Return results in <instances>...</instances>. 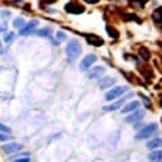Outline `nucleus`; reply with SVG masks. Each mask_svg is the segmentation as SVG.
Wrapping results in <instances>:
<instances>
[{
  "label": "nucleus",
  "instance_id": "obj_1",
  "mask_svg": "<svg viewBox=\"0 0 162 162\" xmlns=\"http://www.w3.org/2000/svg\"><path fill=\"white\" fill-rule=\"evenodd\" d=\"M65 52H66V55L70 60H75L81 54V45L76 40H70L69 44L66 45V48H65Z\"/></svg>",
  "mask_w": 162,
  "mask_h": 162
},
{
  "label": "nucleus",
  "instance_id": "obj_2",
  "mask_svg": "<svg viewBox=\"0 0 162 162\" xmlns=\"http://www.w3.org/2000/svg\"><path fill=\"white\" fill-rule=\"evenodd\" d=\"M127 90H128L127 86H116V87H114L112 90H110V91L105 95V99H106L107 101H112V100L117 99V97L122 96Z\"/></svg>",
  "mask_w": 162,
  "mask_h": 162
},
{
  "label": "nucleus",
  "instance_id": "obj_3",
  "mask_svg": "<svg viewBox=\"0 0 162 162\" xmlns=\"http://www.w3.org/2000/svg\"><path fill=\"white\" fill-rule=\"evenodd\" d=\"M156 131H157V125H156V123H150V125H147L146 127H143L141 131L137 134L136 139H137V140H145V139L150 137L151 135H153Z\"/></svg>",
  "mask_w": 162,
  "mask_h": 162
},
{
  "label": "nucleus",
  "instance_id": "obj_4",
  "mask_svg": "<svg viewBox=\"0 0 162 162\" xmlns=\"http://www.w3.org/2000/svg\"><path fill=\"white\" fill-rule=\"evenodd\" d=\"M65 10H66L69 14H75V15H77V14L84 13V11H85V8H84L81 4H79V3H69V4L65 5Z\"/></svg>",
  "mask_w": 162,
  "mask_h": 162
},
{
  "label": "nucleus",
  "instance_id": "obj_5",
  "mask_svg": "<svg viewBox=\"0 0 162 162\" xmlns=\"http://www.w3.org/2000/svg\"><path fill=\"white\" fill-rule=\"evenodd\" d=\"M97 60V57H96V55H93V54H89V55H86L84 59H82V61H81V64H80V69L82 70V71H85V70H87L91 65L95 62Z\"/></svg>",
  "mask_w": 162,
  "mask_h": 162
},
{
  "label": "nucleus",
  "instance_id": "obj_6",
  "mask_svg": "<svg viewBox=\"0 0 162 162\" xmlns=\"http://www.w3.org/2000/svg\"><path fill=\"white\" fill-rule=\"evenodd\" d=\"M132 92L131 93H128L127 96H125V97H122L121 100H118V101H116V102H114V104H111V105H109V106H105L104 107V111H115V110H117V109H120L121 106H122V104L127 100V99H130V97H132Z\"/></svg>",
  "mask_w": 162,
  "mask_h": 162
},
{
  "label": "nucleus",
  "instance_id": "obj_7",
  "mask_svg": "<svg viewBox=\"0 0 162 162\" xmlns=\"http://www.w3.org/2000/svg\"><path fill=\"white\" fill-rule=\"evenodd\" d=\"M36 25H38V20H31V21H29L24 27H21V30H20V35L24 36V35H29V34H31V32L35 30Z\"/></svg>",
  "mask_w": 162,
  "mask_h": 162
},
{
  "label": "nucleus",
  "instance_id": "obj_8",
  "mask_svg": "<svg viewBox=\"0 0 162 162\" xmlns=\"http://www.w3.org/2000/svg\"><path fill=\"white\" fill-rule=\"evenodd\" d=\"M21 145L20 143H16V142H10V143H5L3 147H2V150L6 153V155H10V153H13V152H16V151H19V150H21Z\"/></svg>",
  "mask_w": 162,
  "mask_h": 162
},
{
  "label": "nucleus",
  "instance_id": "obj_9",
  "mask_svg": "<svg viewBox=\"0 0 162 162\" xmlns=\"http://www.w3.org/2000/svg\"><path fill=\"white\" fill-rule=\"evenodd\" d=\"M86 40L90 45L92 46H101L104 45V40L100 38V36H97V35H93V34H89L86 35Z\"/></svg>",
  "mask_w": 162,
  "mask_h": 162
},
{
  "label": "nucleus",
  "instance_id": "obj_10",
  "mask_svg": "<svg viewBox=\"0 0 162 162\" xmlns=\"http://www.w3.org/2000/svg\"><path fill=\"white\" fill-rule=\"evenodd\" d=\"M143 115H145V112H143L142 110H139V111H136V112L131 114L130 116H127V117L125 118V121H126V122H128V123H134V122L140 121V120L143 117Z\"/></svg>",
  "mask_w": 162,
  "mask_h": 162
},
{
  "label": "nucleus",
  "instance_id": "obj_11",
  "mask_svg": "<svg viewBox=\"0 0 162 162\" xmlns=\"http://www.w3.org/2000/svg\"><path fill=\"white\" fill-rule=\"evenodd\" d=\"M102 74H105V68L104 66H96L95 69L89 71L87 77L89 79H97V77H100Z\"/></svg>",
  "mask_w": 162,
  "mask_h": 162
},
{
  "label": "nucleus",
  "instance_id": "obj_12",
  "mask_svg": "<svg viewBox=\"0 0 162 162\" xmlns=\"http://www.w3.org/2000/svg\"><path fill=\"white\" fill-rule=\"evenodd\" d=\"M115 84H116V79H114V77H105V79L100 80L99 86H100V89L105 90V89H109V87L114 86Z\"/></svg>",
  "mask_w": 162,
  "mask_h": 162
},
{
  "label": "nucleus",
  "instance_id": "obj_13",
  "mask_svg": "<svg viewBox=\"0 0 162 162\" xmlns=\"http://www.w3.org/2000/svg\"><path fill=\"white\" fill-rule=\"evenodd\" d=\"M140 107V102L139 101H131L130 104H127L125 107H122L121 112L122 114H127V112H131V111H135Z\"/></svg>",
  "mask_w": 162,
  "mask_h": 162
},
{
  "label": "nucleus",
  "instance_id": "obj_14",
  "mask_svg": "<svg viewBox=\"0 0 162 162\" xmlns=\"http://www.w3.org/2000/svg\"><path fill=\"white\" fill-rule=\"evenodd\" d=\"M146 147L148 150H155V148H158V147H162V139H155L152 141H148Z\"/></svg>",
  "mask_w": 162,
  "mask_h": 162
},
{
  "label": "nucleus",
  "instance_id": "obj_15",
  "mask_svg": "<svg viewBox=\"0 0 162 162\" xmlns=\"http://www.w3.org/2000/svg\"><path fill=\"white\" fill-rule=\"evenodd\" d=\"M152 19L155 23H161L162 21V6H160L158 9H156L152 13Z\"/></svg>",
  "mask_w": 162,
  "mask_h": 162
},
{
  "label": "nucleus",
  "instance_id": "obj_16",
  "mask_svg": "<svg viewBox=\"0 0 162 162\" xmlns=\"http://www.w3.org/2000/svg\"><path fill=\"white\" fill-rule=\"evenodd\" d=\"M148 158L151 161H160L162 160V150H157V151H153L148 155Z\"/></svg>",
  "mask_w": 162,
  "mask_h": 162
},
{
  "label": "nucleus",
  "instance_id": "obj_17",
  "mask_svg": "<svg viewBox=\"0 0 162 162\" xmlns=\"http://www.w3.org/2000/svg\"><path fill=\"white\" fill-rule=\"evenodd\" d=\"M106 31H107V34L112 38V39H117L118 36H120V34H118V31L115 29V27H112V26H110V25H107L106 26Z\"/></svg>",
  "mask_w": 162,
  "mask_h": 162
},
{
  "label": "nucleus",
  "instance_id": "obj_18",
  "mask_svg": "<svg viewBox=\"0 0 162 162\" xmlns=\"http://www.w3.org/2000/svg\"><path fill=\"white\" fill-rule=\"evenodd\" d=\"M139 54H140V56H141L143 60H148V59H150V51H148V49H147V48H145V46L140 48Z\"/></svg>",
  "mask_w": 162,
  "mask_h": 162
},
{
  "label": "nucleus",
  "instance_id": "obj_19",
  "mask_svg": "<svg viewBox=\"0 0 162 162\" xmlns=\"http://www.w3.org/2000/svg\"><path fill=\"white\" fill-rule=\"evenodd\" d=\"M36 35H39V36H44V38H50L51 31H50L49 29H41V30H39V31L36 32Z\"/></svg>",
  "mask_w": 162,
  "mask_h": 162
},
{
  "label": "nucleus",
  "instance_id": "obj_20",
  "mask_svg": "<svg viewBox=\"0 0 162 162\" xmlns=\"http://www.w3.org/2000/svg\"><path fill=\"white\" fill-rule=\"evenodd\" d=\"M13 25H14V27L19 29V27H21V26H24V25H25V21H24V19H23V18H15V19H14Z\"/></svg>",
  "mask_w": 162,
  "mask_h": 162
},
{
  "label": "nucleus",
  "instance_id": "obj_21",
  "mask_svg": "<svg viewBox=\"0 0 162 162\" xmlns=\"http://www.w3.org/2000/svg\"><path fill=\"white\" fill-rule=\"evenodd\" d=\"M56 39H57L59 41H64L65 39H66V34H65V32H62V31H57V32H56Z\"/></svg>",
  "mask_w": 162,
  "mask_h": 162
},
{
  "label": "nucleus",
  "instance_id": "obj_22",
  "mask_svg": "<svg viewBox=\"0 0 162 162\" xmlns=\"http://www.w3.org/2000/svg\"><path fill=\"white\" fill-rule=\"evenodd\" d=\"M0 131H2V132H6V134H10V132H11V130H10L8 126H5L4 123L0 122Z\"/></svg>",
  "mask_w": 162,
  "mask_h": 162
},
{
  "label": "nucleus",
  "instance_id": "obj_23",
  "mask_svg": "<svg viewBox=\"0 0 162 162\" xmlns=\"http://www.w3.org/2000/svg\"><path fill=\"white\" fill-rule=\"evenodd\" d=\"M0 16L3 19H9L10 18V11L9 10H2L0 11Z\"/></svg>",
  "mask_w": 162,
  "mask_h": 162
},
{
  "label": "nucleus",
  "instance_id": "obj_24",
  "mask_svg": "<svg viewBox=\"0 0 162 162\" xmlns=\"http://www.w3.org/2000/svg\"><path fill=\"white\" fill-rule=\"evenodd\" d=\"M13 38H14V34H13V32H8V34L4 35V41H5V43H9V41L13 40Z\"/></svg>",
  "mask_w": 162,
  "mask_h": 162
},
{
  "label": "nucleus",
  "instance_id": "obj_25",
  "mask_svg": "<svg viewBox=\"0 0 162 162\" xmlns=\"http://www.w3.org/2000/svg\"><path fill=\"white\" fill-rule=\"evenodd\" d=\"M10 139H11V136H9V135L0 134V141H8V140H10Z\"/></svg>",
  "mask_w": 162,
  "mask_h": 162
},
{
  "label": "nucleus",
  "instance_id": "obj_26",
  "mask_svg": "<svg viewBox=\"0 0 162 162\" xmlns=\"http://www.w3.org/2000/svg\"><path fill=\"white\" fill-rule=\"evenodd\" d=\"M14 162H30V158H27V157H24V158L16 160V161H14Z\"/></svg>",
  "mask_w": 162,
  "mask_h": 162
},
{
  "label": "nucleus",
  "instance_id": "obj_27",
  "mask_svg": "<svg viewBox=\"0 0 162 162\" xmlns=\"http://www.w3.org/2000/svg\"><path fill=\"white\" fill-rule=\"evenodd\" d=\"M85 2H86L87 4H96V3H99L100 0H85Z\"/></svg>",
  "mask_w": 162,
  "mask_h": 162
},
{
  "label": "nucleus",
  "instance_id": "obj_28",
  "mask_svg": "<svg viewBox=\"0 0 162 162\" xmlns=\"http://www.w3.org/2000/svg\"><path fill=\"white\" fill-rule=\"evenodd\" d=\"M161 107H162V100H161Z\"/></svg>",
  "mask_w": 162,
  "mask_h": 162
}]
</instances>
